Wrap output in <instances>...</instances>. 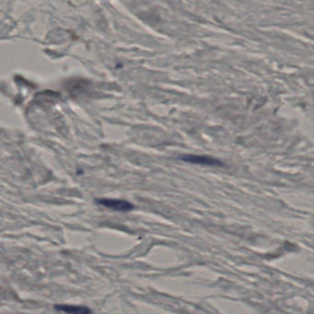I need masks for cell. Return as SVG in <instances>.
<instances>
[{
  "mask_svg": "<svg viewBox=\"0 0 314 314\" xmlns=\"http://www.w3.org/2000/svg\"><path fill=\"white\" fill-rule=\"evenodd\" d=\"M181 159L185 162L193 163V164H199V165L212 166V167L224 165L222 161L211 158V157H207V156L184 155Z\"/></svg>",
  "mask_w": 314,
  "mask_h": 314,
  "instance_id": "cell-2",
  "label": "cell"
},
{
  "mask_svg": "<svg viewBox=\"0 0 314 314\" xmlns=\"http://www.w3.org/2000/svg\"><path fill=\"white\" fill-rule=\"evenodd\" d=\"M55 309L57 311L70 314H89L92 313V309L85 306H77L69 304H57L55 305Z\"/></svg>",
  "mask_w": 314,
  "mask_h": 314,
  "instance_id": "cell-3",
  "label": "cell"
},
{
  "mask_svg": "<svg viewBox=\"0 0 314 314\" xmlns=\"http://www.w3.org/2000/svg\"><path fill=\"white\" fill-rule=\"evenodd\" d=\"M97 204L101 206H105L110 209H113L115 211L129 212L134 209L135 206H133L130 202L122 199H113V198H100L96 200Z\"/></svg>",
  "mask_w": 314,
  "mask_h": 314,
  "instance_id": "cell-1",
  "label": "cell"
}]
</instances>
